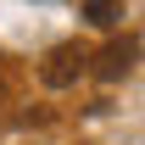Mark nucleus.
Masks as SVG:
<instances>
[{
	"mask_svg": "<svg viewBox=\"0 0 145 145\" xmlns=\"http://www.w3.org/2000/svg\"><path fill=\"white\" fill-rule=\"evenodd\" d=\"M134 67H140V39H134V34H117V39L106 45V50L95 56V72H101L106 84H117V78H128Z\"/></svg>",
	"mask_w": 145,
	"mask_h": 145,
	"instance_id": "f03ea898",
	"label": "nucleus"
},
{
	"mask_svg": "<svg viewBox=\"0 0 145 145\" xmlns=\"http://www.w3.org/2000/svg\"><path fill=\"white\" fill-rule=\"evenodd\" d=\"M123 0H84V22H89V28H117V22H123Z\"/></svg>",
	"mask_w": 145,
	"mask_h": 145,
	"instance_id": "7ed1b4c3",
	"label": "nucleus"
},
{
	"mask_svg": "<svg viewBox=\"0 0 145 145\" xmlns=\"http://www.w3.org/2000/svg\"><path fill=\"white\" fill-rule=\"evenodd\" d=\"M84 72H95V50L84 39H61V45H50L45 61H39V78H45L50 89H72Z\"/></svg>",
	"mask_w": 145,
	"mask_h": 145,
	"instance_id": "f257e3e1",
	"label": "nucleus"
}]
</instances>
